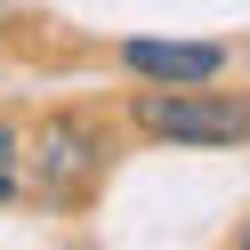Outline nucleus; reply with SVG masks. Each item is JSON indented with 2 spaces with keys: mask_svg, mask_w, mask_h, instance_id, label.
<instances>
[{
  "mask_svg": "<svg viewBox=\"0 0 250 250\" xmlns=\"http://www.w3.org/2000/svg\"><path fill=\"white\" fill-rule=\"evenodd\" d=\"M137 129L178 137V146H242L250 137V97H218V89L186 81L169 97H137Z\"/></svg>",
  "mask_w": 250,
  "mask_h": 250,
  "instance_id": "f257e3e1",
  "label": "nucleus"
},
{
  "mask_svg": "<svg viewBox=\"0 0 250 250\" xmlns=\"http://www.w3.org/2000/svg\"><path fill=\"white\" fill-rule=\"evenodd\" d=\"M33 169H41V202H81L89 178L105 169V146H97V129H89V121L57 113V121H41V153H33Z\"/></svg>",
  "mask_w": 250,
  "mask_h": 250,
  "instance_id": "f03ea898",
  "label": "nucleus"
},
{
  "mask_svg": "<svg viewBox=\"0 0 250 250\" xmlns=\"http://www.w3.org/2000/svg\"><path fill=\"white\" fill-rule=\"evenodd\" d=\"M129 73H146V81H218V65H226V57L210 49V41H129Z\"/></svg>",
  "mask_w": 250,
  "mask_h": 250,
  "instance_id": "7ed1b4c3",
  "label": "nucleus"
},
{
  "mask_svg": "<svg viewBox=\"0 0 250 250\" xmlns=\"http://www.w3.org/2000/svg\"><path fill=\"white\" fill-rule=\"evenodd\" d=\"M8 194H17V137L0 129V202H8Z\"/></svg>",
  "mask_w": 250,
  "mask_h": 250,
  "instance_id": "20e7f679",
  "label": "nucleus"
},
{
  "mask_svg": "<svg viewBox=\"0 0 250 250\" xmlns=\"http://www.w3.org/2000/svg\"><path fill=\"white\" fill-rule=\"evenodd\" d=\"M242 242H250V234H242Z\"/></svg>",
  "mask_w": 250,
  "mask_h": 250,
  "instance_id": "39448f33",
  "label": "nucleus"
}]
</instances>
